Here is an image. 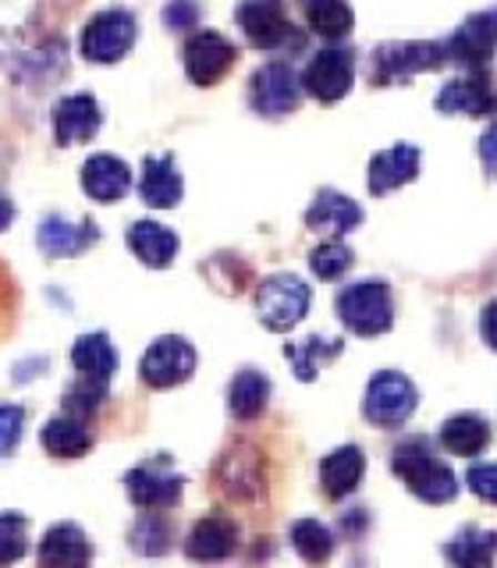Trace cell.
Wrapping results in <instances>:
<instances>
[{
    "label": "cell",
    "instance_id": "1",
    "mask_svg": "<svg viewBox=\"0 0 497 568\" xmlns=\"http://www.w3.org/2000/svg\"><path fill=\"white\" fill-rule=\"evenodd\" d=\"M390 469L408 487V494H416L426 505H448L458 494L455 473L430 452V444L423 437L402 440L395 455H390Z\"/></svg>",
    "mask_w": 497,
    "mask_h": 568
},
{
    "label": "cell",
    "instance_id": "2",
    "mask_svg": "<svg viewBox=\"0 0 497 568\" xmlns=\"http://www.w3.org/2000/svg\"><path fill=\"white\" fill-rule=\"evenodd\" d=\"M337 316L359 337H377L395 324V298L384 281H359L337 295Z\"/></svg>",
    "mask_w": 497,
    "mask_h": 568
},
{
    "label": "cell",
    "instance_id": "3",
    "mask_svg": "<svg viewBox=\"0 0 497 568\" xmlns=\"http://www.w3.org/2000/svg\"><path fill=\"white\" fill-rule=\"evenodd\" d=\"M313 292L310 284L295 274H274L260 284L256 292V316L266 331H292L310 313Z\"/></svg>",
    "mask_w": 497,
    "mask_h": 568
},
{
    "label": "cell",
    "instance_id": "4",
    "mask_svg": "<svg viewBox=\"0 0 497 568\" xmlns=\"http://www.w3.org/2000/svg\"><path fill=\"white\" fill-rule=\"evenodd\" d=\"M419 395H416V384L405 377L398 369H381L373 373V381L366 387V398H363V416L373 426H384V430H395V426L408 423V416L416 413Z\"/></svg>",
    "mask_w": 497,
    "mask_h": 568
},
{
    "label": "cell",
    "instance_id": "5",
    "mask_svg": "<svg viewBox=\"0 0 497 568\" xmlns=\"http://www.w3.org/2000/svg\"><path fill=\"white\" fill-rule=\"evenodd\" d=\"M448 61V50L444 43H384L373 53V85H398L408 82L419 71L440 68Z\"/></svg>",
    "mask_w": 497,
    "mask_h": 568
},
{
    "label": "cell",
    "instance_id": "6",
    "mask_svg": "<svg viewBox=\"0 0 497 568\" xmlns=\"http://www.w3.org/2000/svg\"><path fill=\"white\" fill-rule=\"evenodd\" d=\"M239 26L245 32V40L260 50H281V47H302V32L288 22L281 0H245L239 4Z\"/></svg>",
    "mask_w": 497,
    "mask_h": 568
},
{
    "label": "cell",
    "instance_id": "7",
    "mask_svg": "<svg viewBox=\"0 0 497 568\" xmlns=\"http://www.w3.org/2000/svg\"><path fill=\"white\" fill-rule=\"evenodd\" d=\"M192 373H195V348L178 334L156 337L139 363L142 384L153 387V390H168V387L185 384Z\"/></svg>",
    "mask_w": 497,
    "mask_h": 568
},
{
    "label": "cell",
    "instance_id": "8",
    "mask_svg": "<svg viewBox=\"0 0 497 568\" xmlns=\"http://www.w3.org/2000/svg\"><path fill=\"white\" fill-rule=\"evenodd\" d=\"M124 490H129L132 505L142 511H168L182 501L185 479L171 473L168 458H156V462H142V466L129 469V476H124Z\"/></svg>",
    "mask_w": 497,
    "mask_h": 568
},
{
    "label": "cell",
    "instance_id": "9",
    "mask_svg": "<svg viewBox=\"0 0 497 568\" xmlns=\"http://www.w3.org/2000/svg\"><path fill=\"white\" fill-rule=\"evenodd\" d=\"M135 32V18L129 11H100L82 29V58L93 64H114L132 50Z\"/></svg>",
    "mask_w": 497,
    "mask_h": 568
},
{
    "label": "cell",
    "instance_id": "10",
    "mask_svg": "<svg viewBox=\"0 0 497 568\" xmlns=\"http://www.w3.org/2000/svg\"><path fill=\"white\" fill-rule=\"evenodd\" d=\"M352 79H355V53L348 47H324L310 61V68L302 71V85L320 103H337L342 97H348Z\"/></svg>",
    "mask_w": 497,
    "mask_h": 568
},
{
    "label": "cell",
    "instance_id": "11",
    "mask_svg": "<svg viewBox=\"0 0 497 568\" xmlns=\"http://www.w3.org/2000/svg\"><path fill=\"white\" fill-rule=\"evenodd\" d=\"M217 487L227 501H253L266 487V473H263V455L253 444H235L227 448L217 462Z\"/></svg>",
    "mask_w": 497,
    "mask_h": 568
},
{
    "label": "cell",
    "instance_id": "12",
    "mask_svg": "<svg viewBox=\"0 0 497 568\" xmlns=\"http://www.w3.org/2000/svg\"><path fill=\"white\" fill-rule=\"evenodd\" d=\"M444 50H448V58L458 61L462 68L484 71L497 53V8L466 18V22L452 32V40L444 43Z\"/></svg>",
    "mask_w": 497,
    "mask_h": 568
},
{
    "label": "cell",
    "instance_id": "13",
    "mask_svg": "<svg viewBox=\"0 0 497 568\" xmlns=\"http://www.w3.org/2000/svg\"><path fill=\"white\" fill-rule=\"evenodd\" d=\"M248 97H253V106L266 118H281V114H292L298 100H302V85H298V75L288 68V64H263L256 75H253V85H248Z\"/></svg>",
    "mask_w": 497,
    "mask_h": 568
},
{
    "label": "cell",
    "instance_id": "14",
    "mask_svg": "<svg viewBox=\"0 0 497 568\" xmlns=\"http://www.w3.org/2000/svg\"><path fill=\"white\" fill-rule=\"evenodd\" d=\"M231 64H235V47L221 32L203 29L185 43V75L195 85H217L231 71Z\"/></svg>",
    "mask_w": 497,
    "mask_h": 568
},
{
    "label": "cell",
    "instance_id": "15",
    "mask_svg": "<svg viewBox=\"0 0 497 568\" xmlns=\"http://www.w3.org/2000/svg\"><path fill=\"white\" fill-rule=\"evenodd\" d=\"M239 550V526L227 515H206L185 537V558L200 565H217L227 561Z\"/></svg>",
    "mask_w": 497,
    "mask_h": 568
},
{
    "label": "cell",
    "instance_id": "16",
    "mask_svg": "<svg viewBox=\"0 0 497 568\" xmlns=\"http://www.w3.org/2000/svg\"><path fill=\"white\" fill-rule=\"evenodd\" d=\"M36 558H40V568H89L93 565V544H89L82 526L53 523L43 532Z\"/></svg>",
    "mask_w": 497,
    "mask_h": 568
},
{
    "label": "cell",
    "instance_id": "17",
    "mask_svg": "<svg viewBox=\"0 0 497 568\" xmlns=\"http://www.w3.org/2000/svg\"><path fill=\"white\" fill-rule=\"evenodd\" d=\"M494 106H497V93L487 79V71H473V75H466V79H455L437 93L440 114L484 118V114H494Z\"/></svg>",
    "mask_w": 497,
    "mask_h": 568
},
{
    "label": "cell",
    "instance_id": "18",
    "mask_svg": "<svg viewBox=\"0 0 497 568\" xmlns=\"http://www.w3.org/2000/svg\"><path fill=\"white\" fill-rule=\"evenodd\" d=\"M100 103L89 93H75L64 97L58 106H53V132H58L61 146H79V142H89L100 132Z\"/></svg>",
    "mask_w": 497,
    "mask_h": 568
},
{
    "label": "cell",
    "instance_id": "19",
    "mask_svg": "<svg viewBox=\"0 0 497 568\" xmlns=\"http://www.w3.org/2000/svg\"><path fill=\"white\" fill-rule=\"evenodd\" d=\"M82 189L97 203H118L132 189V171L114 153H93L82 164Z\"/></svg>",
    "mask_w": 497,
    "mask_h": 568
},
{
    "label": "cell",
    "instance_id": "20",
    "mask_svg": "<svg viewBox=\"0 0 497 568\" xmlns=\"http://www.w3.org/2000/svg\"><path fill=\"white\" fill-rule=\"evenodd\" d=\"M366 473V455L359 444H342L331 455H324L320 462V490H324L331 501H342L355 487L363 484Z\"/></svg>",
    "mask_w": 497,
    "mask_h": 568
},
{
    "label": "cell",
    "instance_id": "21",
    "mask_svg": "<svg viewBox=\"0 0 497 568\" xmlns=\"http://www.w3.org/2000/svg\"><path fill=\"white\" fill-rule=\"evenodd\" d=\"M419 146H408V142H398V146L377 153L369 160V192L387 195L402 189L405 182H413L419 174Z\"/></svg>",
    "mask_w": 497,
    "mask_h": 568
},
{
    "label": "cell",
    "instance_id": "22",
    "mask_svg": "<svg viewBox=\"0 0 497 568\" xmlns=\"http://www.w3.org/2000/svg\"><path fill=\"white\" fill-rule=\"evenodd\" d=\"M306 224L313 231H324V235H348L363 224V206L348 200V195L334 192V189H324L313 200V206L306 210Z\"/></svg>",
    "mask_w": 497,
    "mask_h": 568
},
{
    "label": "cell",
    "instance_id": "23",
    "mask_svg": "<svg viewBox=\"0 0 497 568\" xmlns=\"http://www.w3.org/2000/svg\"><path fill=\"white\" fill-rule=\"evenodd\" d=\"M182 174H178L174 160L171 156H146V164H142V185H139V195L142 203L153 206V210H171L182 203Z\"/></svg>",
    "mask_w": 497,
    "mask_h": 568
},
{
    "label": "cell",
    "instance_id": "24",
    "mask_svg": "<svg viewBox=\"0 0 497 568\" xmlns=\"http://www.w3.org/2000/svg\"><path fill=\"white\" fill-rule=\"evenodd\" d=\"M71 366H75L79 377L97 381V384H111L114 369H118V352L111 345V337L103 331L82 334L75 345H71Z\"/></svg>",
    "mask_w": 497,
    "mask_h": 568
},
{
    "label": "cell",
    "instance_id": "25",
    "mask_svg": "<svg viewBox=\"0 0 497 568\" xmlns=\"http://www.w3.org/2000/svg\"><path fill=\"white\" fill-rule=\"evenodd\" d=\"M100 239V231L93 221H82V224H71L64 217H47L40 224V245L43 253L53 260H64V256H79L85 253L89 245Z\"/></svg>",
    "mask_w": 497,
    "mask_h": 568
},
{
    "label": "cell",
    "instance_id": "26",
    "mask_svg": "<svg viewBox=\"0 0 497 568\" xmlns=\"http://www.w3.org/2000/svg\"><path fill=\"white\" fill-rule=\"evenodd\" d=\"M129 248L153 271H164L178 256V235L156 221H135L129 227Z\"/></svg>",
    "mask_w": 497,
    "mask_h": 568
},
{
    "label": "cell",
    "instance_id": "27",
    "mask_svg": "<svg viewBox=\"0 0 497 568\" xmlns=\"http://www.w3.org/2000/svg\"><path fill=\"white\" fill-rule=\"evenodd\" d=\"M40 444L50 458H82L89 448H93V430L85 426V419L64 413V416H53L43 426Z\"/></svg>",
    "mask_w": 497,
    "mask_h": 568
},
{
    "label": "cell",
    "instance_id": "28",
    "mask_svg": "<svg viewBox=\"0 0 497 568\" xmlns=\"http://www.w3.org/2000/svg\"><path fill=\"white\" fill-rule=\"evenodd\" d=\"M437 440H440L444 452L473 458L490 444V423L484 416H476V413H458L452 419H444Z\"/></svg>",
    "mask_w": 497,
    "mask_h": 568
},
{
    "label": "cell",
    "instance_id": "29",
    "mask_svg": "<svg viewBox=\"0 0 497 568\" xmlns=\"http://www.w3.org/2000/svg\"><path fill=\"white\" fill-rule=\"evenodd\" d=\"M444 558L455 568H490L497 558V532L494 529H462L458 537L444 544Z\"/></svg>",
    "mask_w": 497,
    "mask_h": 568
},
{
    "label": "cell",
    "instance_id": "30",
    "mask_svg": "<svg viewBox=\"0 0 497 568\" xmlns=\"http://www.w3.org/2000/svg\"><path fill=\"white\" fill-rule=\"evenodd\" d=\"M266 402H271V381H266L260 369H242V373H235V381H231V387H227V408H231V416L248 423V419L263 416Z\"/></svg>",
    "mask_w": 497,
    "mask_h": 568
},
{
    "label": "cell",
    "instance_id": "31",
    "mask_svg": "<svg viewBox=\"0 0 497 568\" xmlns=\"http://www.w3.org/2000/svg\"><path fill=\"white\" fill-rule=\"evenodd\" d=\"M292 547L295 555L306 565H327L334 555V532L320 523V519H298L292 523Z\"/></svg>",
    "mask_w": 497,
    "mask_h": 568
},
{
    "label": "cell",
    "instance_id": "32",
    "mask_svg": "<svg viewBox=\"0 0 497 568\" xmlns=\"http://www.w3.org/2000/svg\"><path fill=\"white\" fill-rule=\"evenodd\" d=\"M171 540H174V529L171 523L164 519L160 511H146V515H139L132 532H129V544L135 555L142 558H160V555H168L171 550Z\"/></svg>",
    "mask_w": 497,
    "mask_h": 568
},
{
    "label": "cell",
    "instance_id": "33",
    "mask_svg": "<svg viewBox=\"0 0 497 568\" xmlns=\"http://www.w3.org/2000/svg\"><path fill=\"white\" fill-rule=\"evenodd\" d=\"M284 355L292 359V369H295V377L298 381H316V369L324 366V363H331L334 355H342V342L337 337H306V342H298V345H288L284 348Z\"/></svg>",
    "mask_w": 497,
    "mask_h": 568
},
{
    "label": "cell",
    "instance_id": "34",
    "mask_svg": "<svg viewBox=\"0 0 497 568\" xmlns=\"http://www.w3.org/2000/svg\"><path fill=\"white\" fill-rule=\"evenodd\" d=\"M302 4H306L310 29L324 36V40H342L355 26V14L345 0H302Z\"/></svg>",
    "mask_w": 497,
    "mask_h": 568
},
{
    "label": "cell",
    "instance_id": "35",
    "mask_svg": "<svg viewBox=\"0 0 497 568\" xmlns=\"http://www.w3.org/2000/svg\"><path fill=\"white\" fill-rule=\"evenodd\" d=\"M29 550V519L22 511H0V568L22 561Z\"/></svg>",
    "mask_w": 497,
    "mask_h": 568
},
{
    "label": "cell",
    "instance_id": "36",
    "mask_svg": "<svg viewBox=\"0 0 497 568\" xmlns=\"http://www.w3.org/2000/svg\"><path fill=\"white\" fill-rule=\"evenodd\" d=\"M355 263V256H352V248L345 245V242H337V239H331V242H324V245H316L313 253H310V266H313V274L320 277V281H337L342 274H348V266Z\"/></svg>",
    "mask_w": 497,
    "mask_h": 568
},
{
    "label": "cell",
    "instance_id": "37",
    "mask_svg": "<svg viewBox=\"0 0 497 568\" xmlns=\"http://www.w3.org/2000/svg\"><path fill=\"white\" fill-rule=\"evenodd\" d=\"M103 402H106V384L85 381V377H75V384L64 390V413L79 419H89Z\"/></svg>",
    "mask_w": 497,
    "mask_h": 568
},
{
    "label": "cell",
    "instance_id": "38",
    "mask_svg": "<svg viewBox=\"0 0 497 568\" xmlns=\"http://www.w3.org/2000/svg\"><path fill=\"white\" fill-rule=\"evenodd\" d=\"M26 430V408L22 405H0V458L18 448Z\"/></svg>",
    "mask_w": 497,
    "mask_h": 568
},
{
    "label": "cell",
    "instance_id": "39",
    "mask_svg": "<svg viewBox=\"0 0 497 568\" xmlns=\"http://www.w3.org/2000/svg\"><path fill=\"white\" fill-rule=\"evenodd\" d=\"M466 484L476 497H484L487 505H497V466H469Z\"/></svg>",
    "mask_w": 497,
    "mask_h": 568
},
{
    "label": "cell",
    "instance_id": "40",
    "mask_svg": "<svg viewBox=\"0 0 497 568\" xmlns=\"http://www.w3.org/2000/svg\"><path fill=\"white\" fill-rule=\"evenodd\" d=\"M195 18H200V4H195V0H171V4L164 8L168 29H192Z\"/></svg>",
    "mask_w": 497,
    "mask_h": 568
},
{
    "label": "cell",
    "instance_id": "41",
    "mask_svg": "<svg viewBox=\"0 0 497 568\" xmlns=\"http://www.w3.org/2000/svg\"><path fill=\"white\" fill-rule=\"evenodd\" d=\"M479 160H484L487 178H497V124L479 135Z\"/></svg>",
    "mask_w": 497,
    "mask_h": 568
},
{
    "label": "cell",
    "instance_id": "42",
    "mask_svg": "<svg viewBox=\"0 0 497 568\" xmlns=\"http://www.w3.org/2000/svg\"><path fill=\"white\" fill-rule=\"evenodd\" d=\"M479 334H484L487 348L497 352V298L484 306V316H479Z\"/></svg>",
    "mask_w": 497,
    "mask_h": 568
},
{
    "label": "cell",
    "instance_id": "43",
    "mask_svg": "<svg viewBox=\"0 0 497 568\" xmlns=\"http://www.w3.org/2000/svg\"><path fill=\"white\" fill-rule=\"evenodd\" d=\"M11 221H14V206L4 200V195H0V231H8Z\"/></svg>",
    "mask_w": 497,
    "mask_h": 568
}]
</instances>
